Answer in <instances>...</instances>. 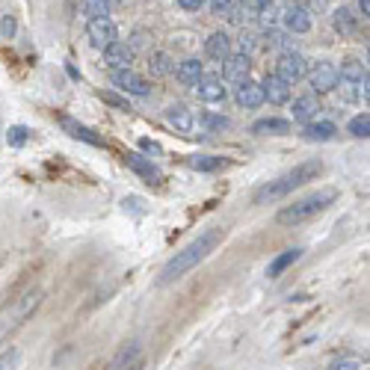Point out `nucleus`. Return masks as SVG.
Listing matches in <instances>:
<instances>
[{"label":"nucleus","instance_id":"obj_1","mask_svg":"<svg viewBox=\"0 0 370 370\" xmlns=\"http://www.w3.org/2000/svg\"><path fill=\"white\" fill-rule=\"evenodd\" d=\"M216 243H220V231H216V228H213V231H205V234H198L193 243H187L181 252H175L172 261H166V267L160 270V284H172V281L184 279L190 270H196V267L216 249Z\"/></svg>","mask_w":370,"mask_h":370},{"label":"nucleus","instance_id":"obj_2","mask_svg":"<svg viewBox=\"0 0 370 370\" xmlns=\"http://www.w3.org/2000/svg\"><path fill=\"white\" fill-rule=\"evenodd\" d=\"M320 172H323V163H320V160H305V163L293 166L291 172L279 175L276 181H270V184H264V187H258L255 196H252V201H255V205H273V201H279V198H284V196H291L296 187H302V184L314 181Z\"/></svg>","mask_w":370,"mask_h":370},{"label":"nucleus","instance_id":"obj_3","mask_svg":"<svg viewBox=\"0 0 370 370\" xmlns=\"http://www.w3.org/2000/svg\"><path fill=\"white\" fill-rule=\"evenodd\" d=\"M338 198V193L335 190H320V193H311V196H305V198H299V201H293V205H288V208H281L279 211V216H276V223L279 225H302V223H308V220H314L317 213H323L332 201Z\"/></svg>","mask_w":370,"mask_h":370},{"label":"nucleus","instance_id":"obj_4","mask_svg":"<svg viewBox=\"0 0 370 370\" xmlns=\"http://www.w3.org/2000/svg\"><path fill=\"white\" fill-rule=\"evenodd\" d=\"M39 302H42V291L36 288V291H27L21 299H15L12 305H6L4 311H0V341L6 338V332L18 329L27 317L39 308Z\"/></svg>","mask_w":370,"mask_h":370},{"label":"nucleus","instance_id":"obj_5","mask_svg":"<svg viewBox=\"0 0 370 370\" xmlns=\"http://www.w3.org/2000/svg\"><path fill=\"white\" fill-rule=\"evenodd\" d=\"M305 74H308V62H305V57H302V54H296V50H284V54L279 57V62H276V77L284 80L288 86L299 83Z\"/></svg>","mask_w":370,"mask_h":370},{"label":"nucleus","instance_id":"obj_6","mask_svg":"<svg viewBox=\"0 0 370 370\" xmlns=\"http://www.w3.org/2000/svg\"><path fill=\"white\" fill-rule=\"evenodd\" d=\"M308 83H311V89L317 92V95H326V92H332L335 86H338V65L335 62H317L314 69L308 72Z\"/></svg>","mask_w":370,"mask_h":370},{"label":"nucleus","instance_id":"obj_7","mask_svg":"<svg viewBox=\"0 0 370 370\" xmlns=\"http://www.w3.org/2000/svg\"><path fill=\"white\" fill-rule=\"evenodd\" d=\"M86 39L92 47H101L104 50L107 45H113L116 39H119V27H116L113 18H95L86 24Z\"/></svg>","mask_w":370,"mask_h":370},{"label":"nucleus","instance_id":"obj_8","mask_svg":"<svg viewBox=\"0 0 370 370\" xmlns=\"http://www.w3.org/2000/svg\"><path fill=\"white\" fill-rule=\"evenodd\" d=\"M113 86L122 89V92H128V95H137V98H145V95L151 92L148 80L140 77L137 72H130V69H125V72H113Z\"/></svg>","mask_w":370,"mask_h":370},{"label":"nucleus","instance_id":"obj_9","mask_svg":"<svg viewBox=\"0 0 370 370\" xmlns=\"http://www.w3.org/2000/svg\"><path fill=\"white\" fill-rule=\"evenodd\" d=\"M196 95H198V101H205V104H223V101H225L223 77H216V74H201L198 83H196Z\"/></svg>","mask_w":370,"mask_h":370},{"label":"nucleus","instance_id":"obj_10","mask_svg":"<svg viewBox=\"0 0 370 370\" xmlns=\"http://www.w3.org/2000/svg\"><path fill=\"white\" fill-rule=\"evenodd\" d=\"M130 62H133V47L125 45V42H113L104 47V65L110 72H125L130 69Z\"/></svg>","mask_w":370,"mask_h":370},{"label":"nucleus","instance_id":"obj_11","mask_svg":"<svg viewBox=\"0 0 370 370\" xmlns=\"http://www.w3.org/2000/svg\"><path fill=\"white\" fill-rule=\"evenodd\" d=\"M249 72H252V57L249 54H231L223 62V80H228V83L249 80Z\"/></svg>","mask_w":370,"mask_h":370},{"label":"nucleus","instance_id":"obj_12","mask_svg":"<svg viewBox=\"0 0 370 370\" xmlns=\"http://www.w3.org/2000/svg\"><path fill=\"white\" fill-rule=\"evenodd\" d=\"M125 163H128V169H133L140 178H145L148 184H160V181H163V172H160L148 157L137 155V151H128V155H125Z\"/></svg>","mask_w":370,"mask_h":370},{"label":"nucleus","instance_id":"obj_13","mask_svg":"<svg viewBox=\"0 0 370 370\" xmlns=\"http://www.w3.org/2000/svg\"><path fill=\"white\" fill-rule=\"evenodd\" d=\"M60 125H62V130L69 133V137H74V140H80V142L95 145V148H101V145H104V140H101V137H98V133H95L92 128H86V125L74 122L72 116H60Z\"/></svg>","mask_w":370,"mask_h":370},{"label":"nucleus","instance_id":"obj_14","mask_svg":"<svg viewBox=\"0 0 370 370\" xmlns=\"http://www.w3.org/2000/svg\"><path fill=\"white\" fill-rule=\"evenodd\" d=\"M234 101H237L240 107H246V110H255V107H261L264 104V92H261V83H255V80H243V83H237V92H234Z\"/></svg>","mask_w":370,"mask_h":370},{"label":"nucleus","instance_id":"obj_15","mask_svg":"<svg viewBox=\"0 0 370 370\" xmlns=\"http://www.w3.org/2000/svg\"><path fill=\"white\" fill-rule=\"evenodd\" d=\"M166 122H169L178 133H190L196 128V116L187 104H169L166 107Z\"/></svg>","mask_w":370,"mask_h":370},{"label":"nucleus","instance_id":"obj_16","mask_svg":"<svg viewBox=\"0 0 370 370\" xmlns=\"http://www.w3.org/2000/svg\"><path fill=\"white\" fill-rule=\"evenodd\" d=\"M284 27L291 33H308L311 30V9L302 6V4H293L284 9Z\"/></svg>","mask_w":370,"mask_h":370},{"label":"nucleus","instance_id":"obj_17","mask_svg":"<svg viewBox=\"0 0 370 370\" xmlns=\"http://www.w3.org/2000/svg\"><path fill=\"white\" fill-rule=\"evenodd\" d=\"M261 92H264V101H270V104H288L291 101V86L284 80H279L276 74H267V80L261 83Z\"/></svg>","mask_w":370,"mask_h":370},{"label":"nucleus","instance_id":"obj_18","mask_svg":"<svg viewBox=\"0 0 370 370\" xmlns=\"http://www.w3.org/2000/svg\"><path fill=\"white\" fill-rule=\"evenodd\" d=\"M140 361H142V347H140V341H128V344L119 347V352L113 356L110 370H128V367H133V364H140Z\"/></svg>","mask_w":370,"mask_h":370},{"label":"nucleus","instance_id":"obj_19","mask_svg":"<svg viewBox=\"0 0 370 370\" xmlns=\"http://www.w3.org/2000/svg\"><path fill=\"white\" fill-rule=\"evenodd\" d=\"M317 113H320V101H317V95H299L293 101V122L308 125V122L317 119Z\"/></svg>","mask_w":370,"mask_h":370},{"label":"nucleus","instance_id":"obj_20","mask_svg":"<svg viewBox=\"0 0 370 370\" xmlns=\"http://www.w3.org/2000/svg\"><path fill=\"white\" fill-rule=\"evenodd\" d=\"M205 54L213 62H225L231 57V36L228 33H211L208 42H205Z\"/></svg>","mask_w":370,"mask_h":370},{"label":"nucleus","instance_id":"obj_21","mask_svg":"<svg viewBox=\"0 0 370 370\" xmlns=\"http://www.w3.org/2000/svg\"><path fill=\"white\" fill-rule=\"evenodd\" d=\"M335 137H338V125L335 122H308L302 128V140L308 142H329Z\"/></svg>","mask_w":370,"mask_h":370},{"label":"nucleus","instance_id":"obj_22","mask_svg":"<svg viewBox=\"0 0 370 370\" xmlns=\"http://www.w3.org/2000/svg\"><path fill=\"white\" fill-rule=\"evenodd\" d=\"M299 258H302V249H284L281 255H276V258L270 261V267H267V276H270V279L284 276V273H288Z\"/></svg>","mask_w":370,"mask_h":370},{"label":"nucleus","instance_id":"obj_23","mask_svg":"<svg viewBox=\"0 0 370 370\" xmlns=\"http://www.w3.org/2000/svg\"><path fill=\"white\" fill-rule=\"evenodd\" d=\"M252 133H258V137H284V133H291V122L270 116V119H258L252 125Z\"/></svg>","mask_w":370,"mask_h":370},{"label":"nucleus","instance_id":"obj_24","mask_svg":"<svg viewBox=\"0 0 370 370\" xmlns=\"http://www.w3.org/2000/svg\"><path fill=\"white\" fill-rule=\"evenodd\" d=\"M201 74H205V69H201L198 60H184V62L175 65V77H178L181 86H196Z\"/></svg>","mask_w":370,"mask_h":370},{"label":"nucleus","instance_id":"obj_25","mask_svg":"<svg viewBox=\"0 0 370 370\" xmlns=\"http://www.w3.org/2000/svg\"><path fill=\"white\" fill-rule=\"evenodd\" d=\"M148 72H151V77H169L175 72V60L166 50H155L148 57Z\"/></svg>","mask_w":370,"mask_h":370},{"label":"nucleus","instance_id":"obj_26","mask_svg":"<svg viewBox=\"0 0 370 370\" xmlns=\"http://www.w3.org/2000/svg\"><path fill=\"white\" fill-rule=\"evenodd\" d=\"M332 27L341 33V36H352V33L359 30V18L352 15V9L341 6V9H335L332 12Z\"/></svg>","mask_w":370,"mask_h":370},{"label":"nucleus","instance_id":"obj_27","mask_svg":"<svg viewBox=\"0 0 370 370\" xmlns=\"http://www.w3.org/2000/svg\"><path fill=\"white\" fill-rule=\"evenodd\" d=\"M367 77V69L359 62V60H344L341 69H338V80H347V83H361Z\"/></svg>","mask_w":370,"mask_h":370},{"label":"nucleus","instance_id":"obj_28","mask_svg":"<svg viewBox=\"0 0 370 370\" xmlns=\"http://www.w3.org/2000/svg\"><path fill=\"white\" fill-rule=\"evenodd\" d=\"M80 9L86 15V21L110 18V0H80Z\"/></svg>","mask_w":370,"mask_h":370},{"label":"nucleus","instance_id":"obj_29","mask_svg":"<svg viewBox=\"0 0 370 370\" xmlns=\"http://www.w3.org/2000/svg\"><path fill=\"white\" fill-rule=\"evenodd\" d=\"M190 166H193L196 172H216V169H223V166H225V160L223 157H213V155H193Z\"/></svg>","mask_w":370,"mask_h":370},{"label":"nucleus","instance_id":"obj_30","mask_svg":"<svg viewBox=\"0 0 370 370\" xmlns=\"http://www.w3.org/2000/svg\"><path fill=\"white\" fill-rule=\"evenodd\" d=\"M30 140H33V130H30L27 125H12L9 133H6V142H9L12 148H24Z\"/></svg>","mask_w":370,"mask_h":370},{"label":"nucleus","instance_id":"obj_31","mask_svg":"<svg viewBox=\"0 0 370 370\" xmlns=\"http://www.w3.org/2000/svg\"><path fill=\"white\" fill-rule=\"evenodd\" d=\"M237 6L240 0H211V12L220 18H237Z\"/></svg>","mask_w":370,"mask_h":370},{"label":"nucleus","instance_id":"obj_32","mask_svg":"<svg viewBox=\"0 0 370 370\" xmlns=\"http://www.w3.org/2000/svg\"><path fill=\"white\" fill-rule=\"evenodd\" d=\"M201 125H205L211 133H223V130H228V128H231V119H228V116L205 113V116H201Z\"/></svg>","mask_w":370,"mask_h":370},{"label":"nucleus","instance_id":"obj_33","mask_svg":"<svg viewBox=\"0 0 370 370\" xmlns=\"http://www.w3.org/2000/svg\"><path fill=\"white\" fill-rule=\"evenodd\" d=\"M349 133H352L356 140H367V133H370V119H367V113L352 116V119H349Z\"/></svg>","mask_w":370,"mask_h":370},{"label":"nucleus","instance_id":"obj_34","mask_svg":"<svg viewBox=\"0 0 370 370\" xmlns=\"http://www.w3.org/2000/svg\"><path fill=\"white\" fill-rule=\"evenodd\" d=\"M101 101H104V104H110V107H116V110H122V113L130 110V101L122 98L119 92H113V89H104V92H101Z\"/></svg>","mask_w":370,"mask_h":370},{"label":"nucleus","instance_id":"obj_35","mask_svg":"<svg viewBox=\"0 0 370 370\" xmlns=\"http://www.w3.org/2000/svg\"><path fill=\"white\" fill-rule=\"evenodd\" d=\"M18 359H21V352L15 347L4 349V352H0V370H15V367H18Z\"/></svg>","mask_w":370,"mask_h":370},{"label":"nucleus","instance_id":"obj_36","mask_svg":"<svg viewBox=\"0 0 370 370\" xmlns=\"http://www.w3.org/2000/svg\"><path fill=\"white\" fill-rule=\"evenodd\" d=\"M122 208L130 211L133 216H142V213H145V201H142L140 196H125V198H122Z\"/></svg>","mask_w":370,"mask_h":370},{"label":"nucleus","instance_id":"obj_37","mask_svg":"<svg viewBox=\"0 0 370 370\" xmlns=\"http://www.w3.org/2000/svg\"><path fill=\"white\" fill-rule=\"evenodd\" d=\"M261 24H264L267 30H273V27L279 24V12H276V6H273V4L261 9Z\"/></svg>","mask_w":370,"mask_h":370},{"label":"nucleus","instance_id":"obj_38","mask_svg":"<svg viewBox=\"0 0 370 370\" xmlns=\"http://www.w3.org/2000/svg\"><path fill=\"white\" fill-rule=\"evenodd\" d=\"M15 30H18V21H15V15H4V21H0V36H4V39H12Z\"/></svg>","mask_w":370,"mask_h":370},{"label":"nucleus","instance_id":"obj_39","mask_svg":"<svg viewBox=\"0 0 370 370\" xmlns=\"http://www.w3.org/2000/svg\"><path fill=\"white\" fill-rule=\"evenodd\" d=\"M359 367H361V359L347 356V359H341V361H335L329 370H359Z\"/></svg>","mask_w":370,"mask_h":370},{"label":"nucleus","instance_id":"obj_40","mask_svg":"<svg viewBox=\"0 0 370 370\" xmlns=\"http://www.w3.org/2000/svg\"><path fill=\"white\" fill-rule=\"evenodd\" d=\"M240 4H243V9H246L249 15H258L264 6H270L273 0H240Z\"/></svg>","mask_w":370,"mask_h":370},{"label":"nucleus","instance_id":"obj_41","mask_svg":"<svg viewBox=\"0 0 370 370\" xmlns=\"http://www.w3.org/2000/svg\"><path fill=\"white\" fill-rule=\"evenodd\" d=\"M175 4H178L181 9H187V12H198L201 6L208 4V0H175Z\"/></svg>","mask_w":370,"mask_h":370},{"label":"nucleus","instance_id":"obj_42","mask_svg":"<svg viewBox=\"0 0 370 370\" xmlns=\"http://www.w3.org/2000/svg\"><path fill=\"white\" fill-rule=\"evenodd\" d=\"M140 148H142V151H148V155H160V151H163L155 140H140Z\"/></svg>","mask_w":370,"mask_h":370},{"label":"nucleus","instance_id":"obj_43","mask_svg":"<svg viewBox=\"0 0 370 370\" xmlns=\"http://www.w3.org/2000/svg\"><path fill=\"white\" fill-rule=\"evenodd\" d=\"M359 9H361V15L367 18V15H370V0H359Z\"/></svg>","mask_w":370,"mask_h":370},{"label":"nucleus","instance_id":"obj_44","mask_svg":"<svg viewBox=\"0 0 370 370\" xmlns=\"http://www.w3.org/2000/svg\"><path fill=\"white\" fill-rule=\"evenodd\" d=\"M128 370H142V361H140V364H133V367H128Z\"/></svg>","mask_w":370,"mask_h":370},{"label":"nucleus","instance_id":"obj_45","mask_svg":"<svg viewBox=\"0 0 370 370\" xmlns=\"http://www.w3.org/2000/svg\"><path fill=\"white\" fill-rule=\"evenodd\" d=\"M0 133H4V128H0Z\"/></svg>","mask_w":370,"mask_h":370}]
</instances>
